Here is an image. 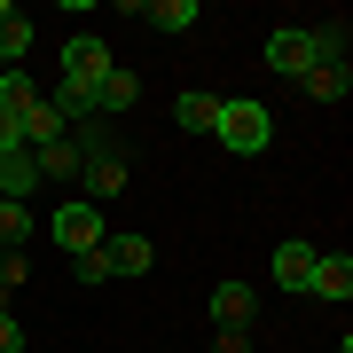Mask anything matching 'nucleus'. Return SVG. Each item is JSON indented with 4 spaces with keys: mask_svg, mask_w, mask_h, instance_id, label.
I'll return each mask as SVG.
<instances>
[{
    "mask_svg": "<svg viewBox=\"0 0 353 353\" xmlns=\"http://www.w3.org/2000/svg\"><path fill=\"white\" fill-rule=\"evenodd\" d=\"M32 189H39L32 150H8V157H0V196H8V204H32Z\"/></svg>",
    "mask_w": 353,
    "mask_h": 353,
    "instance_id": "9",
    "label": "nucleus"
},
{
    "mask_svg": "<svg viewBox=\"0 0 353 353\" xmlns=\"http://www.w3.org/2000/svg\"><path fill=\"white\" fill-rule=\"evenodd\" d=\"M55 228V243H63V252L79 259V252H102V243H110V212H102V204H87V196H71L63 212L48 220Z\"/></svg>",
    "mask_w": 353,
    "mask_h": 353,
    "instance_id": "3",
    "label": "nucleus"
},
{
    "mask_svg": "<svg viewBox=\"0 0 353 353\" xmlns=\"http://www.w3.org/2000/svg\"><path fill=\"white\" fill-rule=\"evenodd\" d=\"M212 118H220V94H204V87H189L173 102V126L181 134H212Z\"/></svg>",
    "mask_w": 353,
    "mask_h": 353,
    "instance_id": "12",
    "label": "nucleus"
},
{
    "mask_svg": "<svg viewBox=\"0 0 353 353\" xmlns=\"http://www.w3.org/2000/svg\"><path fill=\"white\" fill-rule=\"evenodd\" d=\"M110 63H118V55L102 48L94 32H79L71 48H63V94H79V102H87V110H94V87H102V79H110Z\"/></svg>",
    "mask_w": 353,
    "mask_h": 353,
    "instance_id": "2",
    "label": "nucleus"
},
{
    "mask_svg": "<svg viewBox=\"0 0 353 353\" xmlns=\"http://www.w3.org/2000/svg\"><path fill=\"white\" fill-rule=\"evenodd\" d=\"M314 243H306V236H290V243H275V290H306V283H314Z\"/></svg>",
    "mask_w": 353,
    "mask_h": 353,
    "instance_id": "6",
    "label": "nucleus"
},
{
    "mask_svg": "<svg viewBox=\"0 0 353 353\" xmlns=\"http://www.w3.org/2000/svg\"><path fill=\"white\" fill-rule=\"evenodd\" d=\"M32 165H39V181H71L87 157H79V141L63 134V141H48V150H32Z\"/></svg>",
    "mask_w": 353,
    "mask_h": 353,
    "instance_id": "13",
    "label": "nucleus"
},
{
    "mask_svg": "<svg viewBox=\"0 0 353 353\" xmlns=\"http://www.w3.org/2000/svg\"><path fill=\"white\" fill-rule=\"evenodd\" d=\"M299 87L314 94V102H345V87H353V71H345V63H314V71L299 79Z\"/></svg>",
    "mask_w": 353,
    "mask_h": 353,
    "instance_id": "15",
    "label": "nucleus"
},
{
    "mask_svg": "<svg viewBox=\"0 0 353 353\" xmlns=\"http://www.w3.org/2000/svg\"><path fill=\"white\" fill-rule=\"evenodd\" d=\"M79 283H110V259H102V252H79Z\"/></svg>",
    "mask_w": 353,
    "mask_h": 353,
    "instance_id": "19",
    "label": "nucleus"
},
{
    "mask_svg": "<svg viewBox=\"0 0 353 353\" xmlns=\"http://www.w3.org/2000/svg\"><path fill=\"white\" fill-rule=\"evenodd\" d=\"M0 353H24V322L16 314H0Z\"/></svg>",
    "mask_w": 353,
    "mask_h": 353,
    "instance_id": "21",
    "label": "nucleus"
},
{
    "mask_svg": "<svg viewBox=\"0 0 353 353\" xmlns=\"http://www.w3.org/2000/svg\"><path fill=\"white\" fill-rule=\"evenodd\" d=\"M314 63H322V55H314V32H299V24H290V32H275V39H267V71L306 79Z\"/></svg>",
    "mask_w": 353,
    "mask_h": 353,
    "instance_id": "4",
    "label": "nucleus"
},
{
    "mask_svg": "<svg viewBox=\"0 0 353 353\" xmlns=\"http://www.w3.org/2000/svg\"><path fill=\"white\" fill-rule=\"evenodd\" d=\"M24 48H32V16L0 0V71H16V63H24Z\"/></svg>",
    "mask_w": 353,
    "mask_h": 353,
    "instance_id": "11",
    "label": "nucleus"
},
{
    "mask_svg": "<svg viewBox=\"0 0 353 353\" xmlns=\"http://www.w3.org/2000/svg\"><path fill=\"white\" fill-rule=\"evenodd\" d=\"M252 314H259V290L252 283H212V322L220 330H252Z\"/></svg>",
    "mask_w": 353,
    "mask_h": 353,
    "instance_id": "5",
    "label": "nucleus"
},
{
    "mask_svg": "<svg viewBox=\"0 0 353 353\" xmlns=\"http://www.w3.org/2000/svg\"><path fill=\"white\" fill-rule=\"evenodd\" d=\"M212 141H220L228 157H259L267 141H275V118H267V102H252V94L220 102V118H212Z\"/></svg>",
    "mask_w": 353,
    "mask_h": 353,
    "instance_id": "1",
    "label": "nucleus"
},
{
    "mask_svg": "<svg viewBox=\"0 0 353 353\" xmlns=\"http://www.w3.org/2000/svg\"><path fill=\"white\" fill-rule=\"evenodd\" d=\"M141 102V79L126 71V63H110V79L94 87V118H110V110H134Z\"/></svg>",
    "mask_w": 353,
    "mask_h": 353,
    "instance_id": "10",
    "label": "nucleus"
},
{
    "mask_svg": "<svg viewBox=\"0 0 353 353\" xmlns=\"http://www.w3.org/2000/svg\"><path fill=\"white\" fill-rule=\"evenodd\" d=\"M102 259H110V275H141V267H150V236H110Z\"/></svg>",
    "mask_w": 353,
    "mask_h": 353,
    "instance_id": "14",
    "label": "nucleus"
},
{
    "mask_svg": "<svg viewBox=\"0 0 353 353\" xmlns=\"http://www.w3.org/2000/svg\"><path fill=\"white\" fill-rule=\"evenodd\" d=\"M8 150H24V126H16V110H0V157Z\"/></svg>",
    "mask_w": 353,
    "mask_h": 353,
    "instance_id": "20",
    "label": "nucleus"
},
{
    "mask_svg": "<svg viewBox=\"0 0 353 353\" xmlns=\"http://www.w3.org/2000/svg\"><path fill=\"white\" fill-rule=\"evenodd\" d=\"M196 16H204L196 0H157V8H150V24H157V32H189Z\"/></svg>",
    "mask_w": 353,
    "mask_h": 353,
    "instance_id": "16",
    "label": "nucleus"
},
{
    "mask_svg": "<svg viewBox=\"0 0 353 353\" xmlns=\"http://www.w3.org/2000/svg\"><path fill=\"white\" fill-rule=\"evenodd\" d=\"M24 275H32L24 252H0V290H24Z\"/></svg>",
    "mask_w": 353,
    "mask_h": 353,
    "instance_id": "18",
    "label": "nucleus"
},
{
    "mask_svg": "<svg viewBox=\"0 0 353 353\" xmlns=\"http://www.w3.org/2000/svg\"><path fill=\"white\" fill-rule=\"evenodd\" d=\"M79 173H87V204H110L118 189H126V157H87V165H79Z\"/></svg>",
    "mask_w": 353,
    "mask_h": 353,
    "instance_id": "8",
    "label": "nucleus"
},
{
    "mask_svg": "<svg viewBox=\"0 0 353 353\" xmlns=\"http://www.w3.org/2000/svg\"><path fill=\"white\" fill-rule=\"evenodd\" d=\"M212 353H252V330H220V345Z\"/></svg>",
    "mask_w": 353,
    "mask_h": 353,
    "instance_id": "22",
    "label": "nucleus"
},
{
    "mask_svg": "<svg viewBox=\"0 0 353 353\" xmlns=\"http://www.w3.org/2000/svg\"><path fill=\"white\" fill-rule=\"evenodd\" d=\"M306 290L345 306V299H353V259H345V252H322V259H314V283H306Z\"/></svg>",
    "mask_w": 353,
    "mask_h": 353,
    "instance_id": "7",
    "label": "nucleus"
},
{
    "mask_svg": "<svg viewBox=\"0 0 353 353\" xmlns=\"http://www.w3.org/2000/svg\"><path fill=\"white\" fill-rule=\"evenodd\" d=\"M0 314H8V290H0Z\"/></svg>",
    "mask_w": 353,
    "mask_h": 353,
    "instance_id": "23",
    "label": "nucleus"
},
{
    "mask_svg": "<svg viewBox=\"0 0 353 353\" xmlns=\"http://www.w3.org/2000/svg\"><path fill=\"white\" fill-rule=\"evenodd\" d=\"M24 228H32V212L0 196V252H24Z\"/></svg>",
    "mask_w": 353,
    "mask_h": 353,
    "instance_id": "17",
    "label": "nucleus"
}]
</instances>
